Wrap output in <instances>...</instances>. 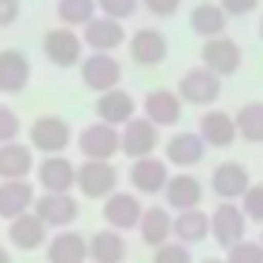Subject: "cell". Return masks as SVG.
Listing matches in <instances>:
<instances>
[{
	"mask_svg": "<svg viewBox=\"0 0 263 263\" xmlns=\"http://www.w3.org/2000/svg\"><path fill=\"white\" fill-rule=\"evenodd\" d=\"M198 263H226V260H220V257H204V260H198Z\"/></svg>",
	"mask_w": 263,
	"mask_h": 263,
	"instance_id": "cell-42",
	"label": "cell"
},
{
	"mask_svg": "<svg viewBox=\"0 0 263 263\" xmlns=\"http://www.w3.org/2000/svg\"><path fill=\"white\" fill-rule=\"evenodd\" d=\"M143 118H149L158 130L164 127H177L183 118V99L177 90L167 87H155L143 96Z\"/></svg>",
	"mask_w": 263,
	"mask_h": 263,
	"instance_id": "cell-14",
	"label": "cell"
},
{
	"mask_svg": "<svg viewBox=\"0 0 263 263\" xmlns=\"http://www.w3.org/2000/svg\"><path fill=\"white\" fill-rule=\"evenodd\" d=\"M260 245H263V232H260Z\"/></svg>",
	"mask_w": 263,
	"mask_h": 263,
	"instance_id": "cell-44",
	"label": "cell"
},
{
	"mask_svg": "<svg viewBox=\"0 0 263 263\" xmlns=\"http://www.w3.org/2000/svg\"><path fill=\"white\" fill-rule=\"evenodd\" d=\"M22 134V118L16 115V108L10 105H0V146L16 143Z\"/></svg>",
	"mask_w": 263,
	"mask_h": 263,
	"instance_id": "cell-37",
	"label": "cell"
},
{
	"mask_svg": "<svg viewBox=\"0 0 263 263\" xmlns=\"http://www.w3.org/2000/svg\"><path fill=\"white\" fill-rule=\"evenodd\" d=\"M140 238L149 248H161L164 241H171L174 238V217H171V211L161 208V204L146 208V214L140 220Z\"/></svg>",
	"mask_w": 263,
	"mask_h": 263,
	"instance_id": "cell-28",
	"label": "cell"
},
{
	"mask_svg": "<svg viewBox=\"0 0 263 263\" xmlns=\"http://www.w3.org/2000/svg\"><path fill=\"white\" fill-rule=\"evenodd\" d=\"M74 140V130L62 115H37L28 127V143L41 155H65Z\"/></svg>",
	"mask_w": 263,
	"mask_h": 263,
	"instance_id": "cell-1",
	"label": "cell"
},
{
	"mask_svg": "<svg viewBox=\"0 0 263 263\" xmlns=\"http://www.w3.org/2000/svg\"><path fill=\"white\" fill-rule=\"evenodd\" d=\"M127 53L140 68H155L167 59V37L158 28H137L127 41Z\"/></svg>",
	"mask_w": 263,
	"mask_h": 263,
	"instance_id": "cell-17",
	"label": "cell"
},
{
	"mask_svg": "<svg viewBox=\"0 0 263 263\" xmlns=\"http://www.w3.org/2000/svg\"><path fill=\"white\" fill-rule=\"evenodd\" d=\"M208 235H211V214H204L201 208L174 214V238L177 241L192 248V245H201Z\"/></svg>",
	"mask_w": 263,
	"mask_h": 263,
	"instance_id": "cell-29",
	"label": "cell"
},
{
	"mask_svg": "<svg viewBox=\"0 0 263 263\" xmlns=\"http://www.w3.org/2000/svg\"><path fill=\"white\" fill-rule=\"evenodd\" d=\"M245 62V53H241V44L232 41V37H211L201 44V65L208 71H214L217 78H232Z\"/></svg>",
	"mask_w": 263,
	"mask_h": 263,
	"instance_id": "cell-9",
	"label": "cell"
},
{
	"mask_svg": "<svg viewBox=\"0 0 263 263\" xmlns=\"http://www.w3.org/2000/svg\"><path fill=\"white\" fill-rule=\"evenodd\" d=\"M198 134L208 143V149H229L235 143V137H238V127H235V118L229 111L208 108L198 118Z\"/></svg>",
	"mask_w": 263,
	"mask_h": 263,
	"instance_id": "cell-21",
	"label": "cell"
},
{
	"mask_svg": "<svg viewBox=\"0 0 263 263\" xmlns=\"http://www.w3.org/2000/svg\"><path fill=\"white\" fill-rule=\"evenodd\" d=\"M158 143H161V130L149 118H134L121 127V155H127L130 161L155 155Z\"/></svg>",
	"mask_w": 263,
	"mask_h": 263,
	"instance_id": "cell-10",
	"label": "cell"
},
{
	"mask_svg": "<svg viewBox=\"0 0 263 263\" xmlns=\"http://www.w3.org/2000/svg\"><path fill=\"white\" fill-rule=\"evenodd\" d=\"M223 260H226V263H263V245H260V241L245 238V241L232 245V248L226 251V257H223Z\"/></svg>",
	"mask_w": 263,
	"mask_h": 263,
	"instance_id": "cell-35",
	"label": "cell"
},
{
	"mask_svg": "<svg viewBox=\"0 0 263 263\" xmlns=\"http://www.w3.org/2000/svg\"><path fill=\"white\" fill-rule=\"evenodd\" d=\"M96 7H99L102 16L118 19V22H127V19L137 16V10H140L143 4H140V0H96Z\"/></svg>",
	"mask_w": 263,
	"mask_h": 263,
	"instance_id": "cell-34",
	"label": "cell"
},
{
	"mask_svg": "<svg viewBox=\"0 0 263 263\" xmlns=\"http://www.w3.org/2000/svg\"><path fill=\"white\" fill-rule=\"evenodd\" d=\"M34 171V152L25 143H7L0 146V180H28Z\"/></svg>",
	"mask_w": 263,
	"mask_h": 263,
	"instance_id": "cell-27",
	"label": "cell"
},
{
	"mask_svg": "<svg viewBox=\"0 0 263 263\" xmlns=\"http://www.w3.org/2000/svg\"><path fill=\"white\" fill-rule=\"evenodd\" d=\"M152 263H192V248L183 245V241H177V238H171L161 248H155Z\"/></svg>",
	"mask_w": 263,
	"mask_h": 263,
	"instance_id": "cell-33",
	"label": "cell"
},
{
	"mask_svg": "<svg viewBox=\"0 0 263 263\" xmlns=\"http://www.w3.org/2000/svg\"><path fill=\"white\" fill-rule=\"evenodd\" d=\"M241 211H245V217H248V223H263V183H254L245 195H241Z\"/></svg>",
	"mask_w": 263,
	"mask_h": 263,
	"instance_id": "cell-36",
	"label": "cell"
},
{
	"mask_svg": "<svg viewBox=\"0 0 263 263\" xmlns=\"http://www.w3.org/2000/svg\"><path fill=\"white\" fill-rule=\"evenodd\" d=\"M41 50H44L47 62L56 65V68H74V65L84 62V37L74 28H68V25L50 28L44 34V47Z\"/></svg>",
	"mask_w": 263,
	"mask_h": 263,
	"instance_id": "cell-3",
	"label": "cell"
},
{
	"mask_svg": "<svg viewBox=\"0 0 263 263\" xmlns=\"http://www.w3.org/2000/svg\"><path fill=\"white\" fill-rule=\"evenodd\" d=\"M134 118H137V99L121 87H115V90H108L96 99V121H102V124H111V127L121 130Z\"/></svg>",
	"mask_w": 263,
	"mask_h": 263,
	"instance_id": "cell-24",
	"label": "cell"
},
{
	"mask_svg": "<svg viewBox=\"0 0 263 263\" xmlns=\"http://www.w3.org/2000/svg\"><path fill=\"white\" fill-rule=\"evenodd\" d=\"M90 241L74 229H59L47 241V263H87Z\"/></svg>",
	"mask_w": 263,
	"mask_h": 263,
	"instance_id": "cell-25",
	"label": "cell"
},
{
	"mask_svg": "<svg viewBox=\"0 0 263 263\" xmlns=\"http://www.w3.org/2000/svg\"><path fill=\"white\" fill-rule=\"evenodd\" d=\"M78 192L87 201H105L118 192V171L111 161H84L78 164Z\"/></svg>",
	"mask_w": 263,
	"mask_h": 263,
	"instance_id": "cell-7",
	"label": "cell"
},
{
	"mask_svg": "<svg viewBox=\"0 0 263 263\" xmlns=\"http://www.w3.org/2000/svg\"><path fill=\"white\" fill-rule=\"evenodd\" d=\"M130 186L140 195H164V186L171 180V164L149 155V158H137L130 164Z\"/></svg>",
	"mask_w": 263,
	"mask_h": 263,
	"instance_id": "cell-19",
	"label": "cell"
},
{
	"mask_svg": "<svg viewBox=\"0 0 263 263\" xmlns=\"http://www.w3.org/2000/svg\"><path fill=\"white\" fill-rule=\"evenodd\" d=\"M217 4L226 10L229 19H245V16H251L260 7V0H217Z\"/></svg>",
	"mask_w": 263,
	"mask_h": 263,
	"instance_id": "cell-39",
	"label": "cell"
},
{
	"mask_svg": "<svg viewBox=\"0 0 263 263\" xmlns=\"http://www.w3.org/2000/svg\"><path fill=\"white\" fill-rule=\"evenodd\" d=\"M164 201L171 211H192V208H201L204 201V186L195 174H171L167 186H164Z\"/></svg>",
	"mask_w": 263,
	"mask_h": 263,
	"instance_id": "cell-22",
	"label": "cell"
},
{
	"mask_svg": "<svg viewBox=\"0 0 263 263\" xmlns=\"http://www.w3.org/2000/svg\"><path fill=\"white\" fill-rule=\"evenodd\" d=\"M50 229L44 226V220L31 211V214H22V217H16V220H10L7 223V241L16 248V251H37V248H44L47 241H50V235H47Z\"/></svg>",
	"mask_w": 263,
	"mask_h": 263,
	"instance_id": "cell-23",
	"label": "cell"
},
{
	"mask_svg": "<svg viewBox=\"0 0 263 263\" xmlns=\"http://www.w3.org/2000/svg\"><path fill=\"white\" fill-rule=\"evenodd\" d=\"M245 232H248V217L238 201H220L211 211V238L220 248L229 251L232 245L245 241Z\"/></svg>",
	"mask_w": 263,
	"mask_h": 263,
	"instance_id": "cell-8",
	"label": "cell"
},
{
	"mask_svg": "<svg viewBox=\"0 0 263 263\" xmlns=\"http://www.w3.org/2000/svg\"><path fill=\"white\" fill-rule=\"evenodd\" d=\"M143 214H146V208L134 192H115L102 201V220L108 229H118V232L140 229Z\"/></svg>",
	"mask_w": 263,
	"mask_h": 263,
	"instance_id": "cell-12",
	"label": "cell"
},
{
	"mask_svg": "<svg viewBox=\"0 0 263 263\" xmlns=\"http://www.w3.org/2000/svg\"><path fill=\"white\" fill-rule=\"evenodd\" d=\"M235 127L238 140L251 146H263V102H248L235 111Z\"/></svg>",
	"mask_w": 263,
	"mask_h": 263,
	"instance_id": "cell-31",
	"label": "cell"
},
{
	"mask_svg": "<svg viewBox=\"0 0 263 263\" xmlns=\"http://www.w3.org/2000/svg\"><path fill=\"white\" fill-rule=\"evenodd\" d=\"M177 93L189 105H214L220 99V93H223V78H217L204 65H195V68H186L180 74Z\"/></svg>",
	"mask_w": 263,
	"mask_h": 263,
	"instance_id": "cell-5",
	"label": "cell"
},
{
	"mask_svg": "<svg viewBox=\"0 0 263 263\" xmlns=\"http://www.w3.org/2000/svg\"><path fill=\"white\" fill-rule=\"evenodd\" d=\"M37 186L44 192L78 189V164L68 155H44V161L37 164Z\"/></svg>",
	"mask_w": 263,
	"mask_h": 263,
	"instance_id": "cell-18",
	"label": "cell"
},
{
	"mask_svg": "<svg viewBox=\"0 0 263 263\" xmlns=\"http://www.w3.org/2000/svg\"><path fill=\"white\" fill-rule=\"evenodd\" d=\"M37 201V189L31 180H0V220H16L31 214Z\"/></svg>",
	"mask_w": 263,
	"mask_h": 263,
	"instance_id": "cell-20",
	"label": "cell"
},
{
	"mask_svg": "<svg viewBox=\"0 0 263 263\" xmlns=\"http://www.w3.org/2000/svg\"><path fill=\"white\" fill-rule=\"evenodd\" d=\"M81 37H84V47L93 50V53H115L118 47H124L130 37H127V28L124 22L118 19H108V16H96L93 22H87L81 28Z\"/></svg>",
	"mask_w": 263,
	"mask_h": 263,
	"instance_id": "cell-13",
	"label": "cell"
},
{
	"mask_svg": "<svg viewBox=\"0 0 263 263\" xmlns=\"http://www.w3.org/2000/svg\"><path fill=\"white\" fill-rule=\"evenodd\" d=\"M208 155V143L201 140L198 130H177L171 134V140L164 143V161L180 167V171H192L204 161Z\"/></svg>",
	"mask_w": 263,
	"mask_h": 263,
	"instance_id": "cell-11",
	"label": "cell"
},
{
	"mask_svg": "<svg viewBox=\"0 0 263 263\" xmlns=\"http://www.w3.org/2000/svg\"><path fill=\"white\" fill-rule=\"evenodd\" d=\"M74 143H78V152L84 155V161H111L121 152V130L111 124L93 121L78 130Z\"/></svg>",
	"mask_w": 263,
	"mask_h": 263,
	"instance_id": "cell-2",
	"label": "cell"
},
{
	"mask_svg": "<svg viewBox=\"0 0 263 263\" xmlns=\"http://www.w3.org/2000/svg\"><path fill=\"white\" fill-rule=\"evenodd\" d=\"M99 16L96 0H56V19L68 28H84Z\"/></svg>",
	"mask_w": 263,
	"mask_h": 263,
	"instance_id": "cell-32",
	"label": "cell"
},
{
	"mask_svg": "<svg viewBox=\"0 0 263 263\" xmlns=\"http://www.w3.org/2000/svg\"><path fill=\"white\" fill-rule=\"evenodd\" d=\"M140 4H143V10H146L149 16H155V19H171V16L180 13L183 0H140Z\"/></svg>",
	"mask_w": 263,
	"mask_h": 263,
	"instance_id": "cell-38",
	"label": "cell"
},
{
	"mask_svg": "<svg viewBox=\"0 0 263 263\" xmlns=\"http://www.w3.org/2000/svg\"><path fill=\"white\" fill-rule=\"evenodd\" d=\"M251 171L241 161H220L211 174V192L220 201H241V195L251 189Z\"/></svg>",
	"mask_w": 263,
	"mask_h": 263,
	"instance_id": "cell-16",
	"label": "cell"
},
{
	"mask_svg": "<svg viewBox=\"0 0 263 263\" xmlns=\"http://www.w3.org/2000/svg\"><path fill=\"white\" fill-rule=\"evenodd\" d=\"M31 84V59L28 53L7 47L0 50V93L4 96H19Z\"/></svg>",
	"mask_w": 263,
	"mask_h": 263,
	"instance_id": "cell-15",
	"label": "cell"
},
{
	"mask_svg": "<svg viewBox=\"0 0 263 263\" xmlns=\"http://www.w3.org/2000/svg\"><path fill=\"white\" fill-rule=\"evenodd\" d=\"M189 28L192 34H198L201 41H211V37H223L226 28H229V16L220 4H198L192 13H189Z\"/></svg>",
	"mask_w": 263,
	"mask_h": 263,
	"instance_id": "cell-26",
	"label": "cell"
},
{
	"mask_svg": "<svg viewBox=\"0 0 263 263\" xmlns=\"http://www.w3.org/2000/svg\"><path fill=\"white\" fill-rule=\"evenodd\" d=\"M22 16V0H0V28H10Z\"/></svg>",
	"mask_w": 263,
	"mask_h": 263,
	"instance_id": "cell-40",
	"label": "cell"
},
{
	"mask_svg": "<svg viewBox=\"0 0 263 263\" xmlns=\"http://www.w3.org/2000/svg\"><path fill=\"white\" fill-rule=\"evenodd\" d=\"M34 214L44 220L47 229H71L81 217V201L71 192H41L34 201Z\"/></svg>",
	"mask_w": 263,
	"mask_h": 263,
	"instance_id": "cell-6",
	"label": "cell"
},
{
	"mask_svg": "<svg viewBox=\"0 0 263 263\" xmlns=\"http://www.w3.org/2000/svg\"><path fill=\"white\" fill-rule=\"evenodd\" d=\"M78 68H81V84L99 96L115 90L124 78V68L115 53H90V56H84V62Z\"/></svg>",
	"mask_w": 263,
	"mask_h": 263,
	"instance_id": "cell-4",
	"label": "cell"
},
{
	"mask_svg": "<svg viewBox=\"0 0 263 263\" xmlns=\"http://www.w3.org/2000/svg\"><path fill=\"white\" fill-rule=\"evenodd\" d=\"M90 260L93 263H124L127 260V241L118 229H99L90 238Z\"/></svg>",
	"mask_w": 263,
	"mask_h": 263,
	"instance_id": "cell-30",
	"label": "cell"
},
{
	"mask_svg": "<svg viewBox=\"0 0 263 263\" xmlns=\"http://www.w3.org/2000/svg\"><path fill=\"white\" fill-rule=\"evenodd\" d=\"M257 34H260V41H263V16H260V25H257Z\"/></svg>",
	"mask_w": 263,
	"mask_h": 263,
	"instance_id": "cell-43",
	"label": "cell"
},
{
	"mask_svg": "<svg viewBox=\"0 0 263 263\" xmlns=\"http://www.w3.org/2000/svg\"><path fill=\"white\" fill-rule=\"evenodd\" d=\"M0 263H13V257H10V251L0 245Z\"/></svg>",
	"mask_w": 263,
	"mask_h": 263,
	"instance_id": "cell-41",
	"label": "cell"
}]
</instances>
